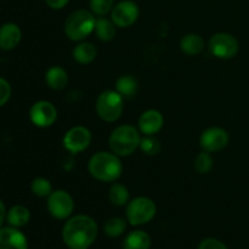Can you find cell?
<instances>
[{
  "mask_svg": "<svg viewBox=\"0 0 249 249\" xmlns=\"http://www.w3.org/2000/svg\"><path fill=\"white\" fill-rule=\"evenodd\" d=\"M97 237V224L91 216L70 218L62 230V240L70 249H89Z\"/></svg>",
  "mask_w": 249,
  "mask_h": 249,
  "instance_id": "cell-1",
  "label": "cell"
},
{
  "mask_svg": "<svg viewBox=\"0 0 249 249\" xmlns=\"http://www.w3.org/2000/svg\"><path fill=\"white\" fill-rule=\"evenodd\" d=\"M88 169L92 178L102 182H116L123 173V164L119 156L108 151H100L91 156Z\"/></svg>",
  "mask_w": 249,
  "mask_h": 249,
  "instance_id": "cell-2",
  "label": "cell"
},
{
  "mask_svg": "<svg viewBox=\"0 0 249 249\" xmlns=\"http://www.w3.org/2000/svg\"><path fill=\"white\" fill-rule=\"evenodd\" d=\"M140 130L130 124L119 125L109 135V148L119 157H128L133 155L141 142Z\"/></svg>",
  "mask_w": 249,
  "mask_h": 249,
  "instance_id": "cell-3",
  "label": "cell"
},
{
  "mask_svg": "<svg viewBox=\"0 0 249 249\" xmlns=\"http://www.w3.org/2000/svg\"><path fill=\"white\" fill-rule=\"evenodd\" d=\"M96 18L91 11L79 9L73 11L65 22V34L72 41H83L94 32Z\"/></svg>",
  "mask_w": 249,
  "mask_h": 249,
  "instance_id": "cell-4",
  "label": "cell"
},
{
  "mask_svg": "<svg viewBox=\"0 0 249 249\" xmlns=\"http://www.w3.org/2000/svg\"><path fill=\"white\" fill-rule=\"evenodd\" d=\"M96 113L107 123L118 121L124 111V97L117 90H105L97 96Z\"/></svg>",
  "mask_w": 249,
  "mask_h": 249,
  "instance_id": "cell-5",
  "label": "cell"
},
{
  "mask_svg": "<svg viewBox=\"0 0 249 249\" xmlns=\"http://www.w3.org/2000/svg\"><path fill=\"white\" fill-rule=\"evenodd\" d=\"M157 213L156 203L148 197H136L129 201L126 206V220L133 226L147 224L155 218Z\"/></svg>",
  "mask_w": 249,
  "mask_h": 249,
  "instance_id": "cell-6",
  "label": "cell"
},
{
  "mask_svg": "<svg viewBox=\"0 0 249 249\" xmlns=\"http://www.w3.org/2000/svg\"><path fill=\"white\" fill-rule=\"evenodd\" d=\"M209 50L215 57L221 60L233 58L240 51V43L232 34L219 32L209 39Z\"/></svg>",
  "mask_w": 249,
  "mask_h": 249,
  "instance_id": "cell-7",
  "label": "cell"
},
{
  "mask_svg": "<svg viewBox=\"0 0 249 249\" xmlns=\"http://www.w3.org/2000/svg\"><path fill=\"white\" fill-rule=\"evenodd\" d=\"M48 211L51 215L58 220H65L72 215L74 211L73 197L65 190H55L48 197Z\"/></svg>",
  "mask_w": 249,
  "mask_h": 249,
  "instance_id": "cell-8",
  "label": "cell"
},
{
  "mask_svg": "<svg viewBox=\"0 0 249 249\" xmlns=\"http://www.w3.org/2000/svg\"><path fill=\"white\" fill-rule=\"evenodd\" d=\"M140 9L133 0H122L117 2L111 11V19L118 28H128L138 21Z\"/></svg>",
  "mask_w": 249,
  "mask_h": 249,
  "instance_id": "cell-9",
  "label": "cell"
},
{
  "mask_svg": "<svg viewBox=\"0 0 249 249\" xmlns=\"http://www.w3.org/2000/svg\"><path fill=\"white\" fill-rule=\"evenodd\" d=\"M91 131L83 125H77L71 128L63 136V147L72 155L83 152L91 143Z\"/></svg>",
  "mask_w": 249,
  "mask_h": 249,
  "instance_id": "cell-10",
  "label": "cell"
},
{
  "mask_svg": "<svg viewBox=\"0 0 249 249\" xmlns=\"http://www.w3.org/2000/svg\"><path fill=\"white\" fill-rule=\"evenodd\" d=\"M230 142V135L225 129L220 126H211L202 131L199 136V145L207 152H219L223 151Z\"/></svg>",
  "mask_w": 249,
  "mask_h": 249,
  "instance_id": "cell-11",
  "label": "cell"
},
{
  "mask_svg": "<svg viewBox=\"0 0 249 249\" xmlns=\"http://www.w3.org/2000/svg\"><path fill=\"white\" fill-rule=\"evenodd\" d=\"M31 122L38 128H49L57 119V109L50 101H36L29 109Z\"/></svg>",
  "mask_w": 249,
  "mask_h": 249,
  "instance_id": "cell-12",
  "label": "cell"
},
{
  "mask_svg": "<svg viewBox=\"0 0 249 249\" xmlns=\"http://www.w3.org/2000/svg\"><path fill=\"white\" fill-rule=\"evenodd\" d=\"M164 125V117L158 109H147L139 118V130L143 135H155Z\"/></svg>",
  "mask_w": 249,
  "mask_h": 249,
  "instance_id": "cell-13",
  "label": "cell"
},
{
  "mask_svg": "<svg viewBox=\"0 0 249 249\" xmlns=\"http://www.w3.org/2000/svg\"><path fill=\"white\" fill-rule=\"evenodd\" d=\"M0 249H28V241L17 228H1Z\"/></svg>",
  "mask_w": 249,
  "mask_h": 249,
  "instance_id": "cell-14",
  "label": "cell"
},
{
  "mask_svg": "<svg viewBox=\"0 0 249 249\" xmlns=\"http://www.w3.org/2000/svg\"><path fill=\"white\" fill-rule=\"evenodd\" d=\"M22 38V32L17 24L5 23L0 27V49L10 51L16 48Z\"/></svg>",
  "mask_w": 249,
  "mask_h": 249,
  "instance_id": "cell-15",
  "label": "cell"
},
{
  "mask_svg": "<svg viewBox=\"0 0 249 249\" xmlns=\"http://www.w3.org/2000/svg\"><path fill=\"white\" fill-rule=\"evenodd\" d=\"M73 60L80 65H89L96 58L97 49L90 41H80L72 51Z\"/></svg>",
  "mask_w": 249,
  "mask_h": 249,
  "instance_id": "cell-16",
  "label": "cell"
},
{
  "mask_svg": "<svg viewBox=\"0 0 249 249\" xmlns=\"http://www.w3.org/2000/svg\"><path fill=\"white\" fill-rule=\"evenodd\" d=\"M45 82L50 89L63 90L67 87L68 74L65 68L60 66H53L45 73Z\"/></svg>",
  "mask_w": 249,
  "mask_h": 249,
  "instance_id": "cell-17",
  "label": "cell"
},
{
  "mask_svg": "<svg viewBox=\"0 0 249 249\" xmlns=\"http://www.w3.org/2000/svg\"><path fill=\"white\" fill-rule=\"evenodd\" d=\"M204 40L199 34L189 33L184 36L180 40V49L184 53L189 56H195L204 50Z\"/></svg>",
  "mask_w": 249,
  "mask_h": 249,
  "instance_id": "cell-18",
  "label": "cell"
},
{
  "mask_svg": "<svg viewBox=\"0 0 249 249\" xmlns=\"http://www.w3.org/2000/svg\"><path fill=\"white\" fill-rule=\"evenodd\" d=\"M95 34L101 41H111L116 38L117 26L113 23L112 19L106 18V17H99L96 18L95 23Z\"/></svg>",
  "mask_w": 249,
  "mask_h": 249,
  "instance_id": "cell-19",
  "label": "cell"
},
{
  "mask_svg": "<svg viewBox=\"0 0 249 249\" xmlns=\"http://www.w3.org/2000/svg\"><path fill=\"white\" fill-rule=\"evenodd\" d=\"M150 235L142 230H135L130 232L123 242L124 249H150Z\"/></svg>",
  "mask_w": 249,
  "mask_h": 249,
  "instance_id": "cell-20",
  "label": "cell"
},
{
  "mask_svg": "<svg viewBox=\"0 0 249 249\" xmlns=\"http://www.w3.org/2000/svg\"><path fill=\"white\" fill-rule=\"evenodd\" d=\"M31 219V212L24 206H14L9 212H7L6 220L10 226L12 228H22L27 225Z\"/></svg>",
  "mask_w": 249,
  "mask_h": 249,
  "instance_id": "cell-21",
  "label": "cell"
},
{
  "mask_svg": "<svg viewBox=\"0 0 249 249\" xmlns=\"http://www.w3.org/2000/svg\"><path fill=\"white\" fill-rule=\"evenodd\" d=\"M108 198L113 206H125V204L129 203V198H130V194H129L128 187L124 186L123 184H119V182L117 181L113 182L112 186L109 187Z\"/></svg>",
  "mask_w": 249,
  "mask_h": 249,
  "instance_id": "cell-22",
  "label": "cell"
},
{
  "mask_svg": "<svg viewBox=\"0 0 249 249\" xmlns=\"http://www.w3.org/2000/svg\"><path fill=\"white\" fill-rule=\"evenodd\" d=\"M138 80L131 75H122L116 80V90L124 99L133 97L138 91Z\"/></svg>",
  "mask_w": 249,
  "mask_h": 249,
  "instance_id": "cell-23",
  "label": "cell"
},
{
  "mask_svg": "<svg viewBox=\"0 0 249 249\" xmlns=\"http://www.w3.org/2000/svg\"><path fill=\"white\" fill-rule=\"evenodd\" d=\"M125 229H126L125 219L118 218V216L109 218L104 225L105 233L111 238L119 237V236L125 231Z\"/></svg>",
  "mask_w": 249,
  "mask_h": 249,
  "instance_id": "cell-24",
  "label": "cell"
},
{
  "mask_svg": "<svg viewBox=\"0 0 249 249\" xmlns=\"http://www.w3.org/2000/svg\"><path fill=\"white\" fill-rule=\"evenodd\" d=\"M31 190L33 192L34 196L39 197V198H48L51 195L53 190V185H51L50 180L45 179V178H36L32 181Z\"/></svg>",
  "mask_w": 249,
  "mask_h": 249,
  "instance_id": "cell-25",
  "label": "cell"
},
{
  "mask_svg": "<svg viewBox=\"0 0 249 249\" xmlns=\"http://www.w3.org/2000/svg\"><path fill=\"white\" fill-rule=\"evenodd\" d=\"M213 165V156L211 155V152H207V151H202L201 153H198L196 160H195V168L201 174H207V173L211 172Z\"/></svg>",
  "mask_w": 249,
  "mask_h": 249,
  "instance_id": "cell-26",
  "label": "cell"
},
{
  "mask_svg": "<svg viewBox=\"0 0 249 249\" xmlns=\"http://www.w3.org/2000/svg\"><path fill=\"white\" fill-rule=\"evenodd\" d=\"M140 148L145 155L155 156L160 151V143L153 135H145V138L141 139Z\"/></svg>",
  "mask_w": 249,
  "mask_h": 249,
  "instance_id": "cell-27",
  "label": "cell"
},
{
  "mask_svg": "<svg viewBox=\"0 0 249 249\" xmlns=\"http://www.w3.org/2000/svg\"><path fill=\"white\" fill-rule=\"evenodd\" d=\"M90 11L97 16H105L112 11L114 0H90Z\"/></svg>",
  "mask_w": 249,
  "mask_h": 249,
  "instance_id": "cell-28",
  "label": "cell"
},
{
  "mask_svg": "<svg viewBox=\"0 0 249 249\" xmlns=\"http://www.w3.org/2000/svg\"><path fill=\"white\" fill-rule=\"evenodd\" d=\"M11 97V85L6 79L0 77V107L6 105Z\"/></svg>",
  "mask_w": 249,
  "mask_h": 249,
  "instance_id": "cell-29",
  "label": "cell"
},
{
  "mask_svg": "<svg viewBox=\"0 0 249 249\" xmlns=\"http://www.w3.org/2000/svg\"><path fill=\"white\" fill-rule=\"evenodd\" d=\"M198 249H228V247L216 238H206L199 243Z\"/></svg>",
  "mask_w": 249,
  "mask_h": 249,
  "instance_id": "cell-30",
  "label": "cell"
},
{
  "mask_svg": "<svg viewBox=\"0 0 249 249\" xmlns=\"http://www.w3.org/2000/svg\"><path fill=\"white\" fill-rule=\"evenodd\" d=\"M46 5L53 10H61L70 2V0H45Z\"/></svg>",
  "mask_w": 249,
  "mask_h": 249,
  "instance_id": "cell-31",
  "label": "cell"
},
{
  "mask_svg": "<svg viewBox=\"0 0 249 249\" xmlns=\"http://www.w3.org/2000/svg\"><path fill=\"white\" fill-rule=\"evenodd\" d=\"M7 216V212H6V208H5V204L4 202L0 199V229L2 228V224H4L5 219H6Z\"/></svg>",
  "mask_w": 249,
  "mask_h": 249,
  "instance_id": "cell-32",
  "label": "cell"
}]
</instances>
